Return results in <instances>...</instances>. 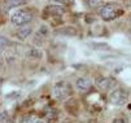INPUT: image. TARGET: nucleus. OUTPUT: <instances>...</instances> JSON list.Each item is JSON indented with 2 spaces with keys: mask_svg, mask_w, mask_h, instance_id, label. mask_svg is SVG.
<instances>
[{
  "mask_svg": "<svg viewBox=\"0 0 131 123\" xmlns=\"http://www.w3.org/2000/svg\"><path fill=\"white\" fill-rule=\"evenodd\" d=\"M130 32H131V31H130Z\"/></svg>",
  "mask_w": 131,
  "mask_h": 123,
  "instance_id": "nucleus-17",
  "label": "nucleus"
},
{
  "mask_svg": "<svg viewBox=\"0 0 131 123\" xmlns=\"http://www.w3.org/2000/svg\"><path fill=\"white\" fill-rule=\"evenodd\" d=\"M7 45H8V39L0 35V51H3Z\"/></svg>",
  "mask_w": 131,
  "mask_h": 123,
  "instance_id": "nucleus-12",
  "label": "nucleus"
},
{
  "mask_svg": "<svg viewBox=\"0 0 131 123\" xmlns=\"http://www.w3.org/2000/svg\"><path fill=\"white\" fill-rule=\"evenodd\" d=\"M84 2H86V4H87V3H88V2H90V0H84Z\"/></svg>",
  "mask_w": 131,
  "mask_h": 123,
  "instance_id": "nucleus-16",
  "label": "nucleus"
},
{
  "mask_svg": "<svg viewBox=\"0 0 131 123\" xmlns=\"http://www.w3.org/2000/svg\"><path fill=\"white\" fill-rule=\"evenodd\" d=\"M27 3V0H8L7 3V9H13V8H18L21 5H25Z\"/></svg>",
  "mask_w": 131,
  "mask_h": 123,
  "instance_id": "nucleus-11",
  "label": "nucleus"
},
{
  "mask_svg": "<svg viewBox=\"0 0 131 123\" xmlns=\"http://www.w3.org/2000/svg\"><path fill=\"white\" fill-rule=\"evenodd\" d=\"M46 13L52 16V17H60L62 14H65V8L62 5H57V4H52L48 5L46 8Z\"/></svg>",
  "mask_w": 131,
  "mask_h": 123,
  "instance_id": "nucleus-7",
  "label": "nucleus"
},
{
  "mask_svg": "<svg viewBox=\"0 0 131 123\" xmlns=\"http://www.w3.org/2000/svg\"><path fill=\"white\" fill-rule=\"evenodd\" d=\"M44 118L47 120V123H54L57 119V112L54 109H47L44 113Z\"/></svg>",
  "mask_w": 131,
  "mask_h": 123,
  "instance_id": "nucleus-10",
  "label": "nucleus"
},
{
  "mask_svg": "<svg viewBox=\"0 0 131 123\" xmlns=\"http://www.w3.org/2000/svg\"><path fill=\"white\" fill-rule=\"evenodd\" d=\"M113 123H125V120L123 119H114Z\"/></svg>",
  "mask_w": 131,
  "mask_h": 123,
  "instance_id": "nucleus-14",
  "label": "nucleus"
},
{
  "mask_svg": "<svg viewBox=\"0 0 131 123\" xmlns=\"http://www.w3.org/2000/svg\"><path fill=\"white\" fill-rule=\"evenodd\" d=\"M21 123H46V122L35 114H25L21 118Z\"/></svg>",
  "mask_w": 131,
  "mask_h": 123,
  "instance_id": "nucleus-9",
  "label": "nucleus"
},
{
  "mask_svg": "<svg viewBox=\"0 0 131 123\" xmlns=\"http://www.w3.org/2000/svg\"><path fill=\"white\" fill-rule=\"evenodd\" d=\"M73 93V90H71V85L70 83L65 82V80H61V82H57L53 88H52V95L56 100H60V101H64L66 99H69Z\"/></svg>",
  "mask_w": 131,
  "mask_h": 123,
  "instance_id": "nucleus-3",
  "label": "nucleus"
},
{
  "mask_svg": "<svg viewBox=\"0 0 131 123\" xmlns=\"http://www.w3.org/2000/svg\"><path fill=\"white\" fill-rule=\"evenodd\" d=\"M0 123H10L7 113H0Z\"/></svg>",
  "mask_w": 131,
  "mask_h": 123,
  "instance_id": "nucleus-13",
  "label": "nucleus"
},
{
  "mask_svg": "<svg viewBox=\"0 0 131 123\" xmlns=\"http://www.w3.org/2000/svg\"><path fill=\"white\" fill-rule=\"evenodd\" d=\"M123 9L117 3H106L97 9V14L104 21H113L123 14Z\"/></svg>",
  "mask_w": 131,
  "mask_h": 123,
  "instance_id": "nucleus-1",
  "label": "nucleus"
},
{
  "mask_svg": "<svg viewBox=\"0 0 131 123\" xmlns=\"http://www.w3.org/2000/svg\"><path fill=\"white\" fill-rule=\"evenodd\" d=\"M91 87H92V80L87 77H81L75 82V88L79 92H87Z\"/></svg>",
  "mask_w": 131,
  "mask_h": 123,
  "instance_id": "nucleus-6",
  "label": "nucleus"
},
{
  "mask_svg": "<svg viewBox=\"0 0 131 123\" xmlns=\"http://www.w3.org/2000/svg\"><path fill=\"white\" fill-rule=\"evenodd\" d=\"M96 87L101 91H105V92H112L113 90H116V84H117V80L114 78H110V77H99L95 82Z\"/></svg>",
  "mask_w": 131,
  "mask_h": 123,
  "instance_id": "nucleus-5",
  "label": "nucleus"
},
{
  "mask_svg": "<svg viewBox=\"0 0 131 123\" xmlns=\"http://www.w3.org/2000/svg\"><path fill=\"white\" fill-rule=\"evenodd\" d=\"M31 31H32L31 26H21L20 29L17 30V32H16V38L20 39V40H25L31 34Z\"/></svg>",
  "mask_w": 131,
  "mask_h": 123,
  "instance_id": "nucleus-8",
  "label": "nucleus"
},
{
  "mask_svg": "<svg viewBox=\"0 0 131 123\" xmlns=\"http://www.w3.org/2000/svg\"><path fill=\"white\" fill-rule=\"evenodd\" d=\"M54 2H57V3H65L66 0H54Z\"/></svg>",
  "mask_w": 131,
  "mask_h": 123,
  "instance_id": "nucleus-15",
  "label": "nucleus"
},
{
  "mask_svg": "<svg viewBox=\"0 0 131 123\" xmlns=\"http://www.w3.org/2000/svg\"><path fill=\"white\" fill-rule=\"evenodd\" d=\"M108 100L112 105H114V106H123V105L128 101V92L123 88H116L109 93Z\"/></svg>",
  "mask_w": 131,
  "mask_h": 123,
  "instance_id": "nucleus-4",
  "label": "nucleus"
},
{
  "mask_svg": "<svg viewBox=\"0 0 131 123\" xmlns=\"http://www.w3.org/2000/svg\"><path fill=\"white\" fill-rule=\"evenodd\" d=\"M34 20V12L29 8L17 9L10 14V22L16 26H26Z\"/></svg>",
  "mask_w": 131,
  "mask_h": 123,
  "instance_id": "nucleus-2",
  "label": "nucleus"
}]
</instances>
